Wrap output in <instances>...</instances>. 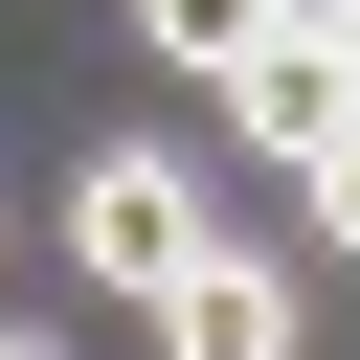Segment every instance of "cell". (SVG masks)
I'll return each instance as SVG.
<instances>
[{
	"label": "cell",
	"instance_id": "cell-1",
	"mask_svg": "<svg viewBox=\"0 0 360 360\" xmlns=\"http://www.w3.org/2000/svg\"><path fill=\"white\" fill-rule=\"evenodd\" d=\"M225 248H248V202H225L202 158H158V135H112V158L68 180V270H90V292H135V315H158L180 270H225Z\"/></svg>",
	"mask_w": 360,
	"mask_h": 360
},
{
	"label": "cell",
	"instance_id": "cell-2",
	"mask_svg": "<svg viewBox=\"0 0 360 360\" xmlns=\"http://www.w3.org/2000/svg\"><path fill=\"white\" fill-rule=\"evenodd\" d=\"M225 135H248V158H270V180H315V158H338V135H360V45H270V68H248V90H225Z\"/></svg>",
	"mask_w": 360,
	"mask_h": 360
},
{
	"label": "cell",
	"instance_id": "cell-3",
	"mask_svg": "<svg viewBox=\"0 0 360 360\" xmlns=\"http://www.w3.org/2000/svg\"><path fill=\"white\" fill-rule=\"evenodd\" d=\"M158 360H292V270H270V248L180 270V292H158Z\"/></svg>",
	"mask_w": 360,
	"mask_h": 360
},
{
	"label": "cell",
	"instance_id": "cell-4",
	"mask_svg": "<svg viewBox=\"0 0 360 360\" xmlns=\"http://www.w3.org/2000/svg\"><path fill=\"white\" fill-rule=\"evenodd\" d=\"M135 45H158L180 90H248V68H270V0H135Z\"/></svg>",
	"mask_w": 360,
	"mask_h": 360
},
{
	"label": "cell",
	"instance_id": "cell-5",
	"mask_svg": "<svg viewBox=\"0 0 360 360\" xmlns=\"http://www.w3.org/2000/svg\"><path fill=\"white\" fill-rule=\"evenodd\" d=\"M292 202H315V248H360V135H338V158L292 180Z\"/></svg>",
	"mask_w": 360,
	"mask_h": 360
},
{
	"label": "cell",
	"instance_id": "cell-6",
	"mask_svg": "<svg viewBox=\"0 0 360 360\" xmlns=\"http://www.w3.org/2000/svg\"><path fill=\"white\" fill-rule=\"evenodd\" d=\"M270 45H360V0H270Z\"/></svg>",
	"mask_w": 360,
	"mask_h": 360
},
{
	"label": "cell",
	"instance_id": "cell-7",
	"mask_svg": "<svg viewBox=\"0 0 360 360\" xmlns=\"http://www.w3.org/2000/svg\"><path fill=\"white\" fill-rule=\"evenodd\" d=\"M0 360H68V338H0Z\"/></svg>",
	"mask_w": 360,
	"mask_h": 360
}]
</instances>
